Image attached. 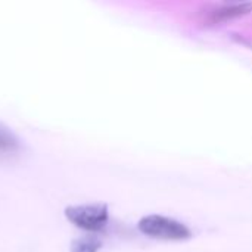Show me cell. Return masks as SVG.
<instances>
[{
  "mask_svg": "<svg viewBox=\"0 0 252 252\" xmlns=\"http://www.w3.org/2000/svg\"><path fill=\"white\" fill-rule=\"evenodd\" d=\"M139 230L151 238L165 239V241H183L192 236L188 226L183 223L164 217V216H146L139 221Z\"/></svg>",
  "mask_w": 252,
  "mask_h": 252,
  "instance_id": "1",
  "label": "cell"
},
{
  "mask_svg": "<svg viewBox=\"0 0 252 252\" xmlns=\"http://www.w3.org/2000/svg\"><path fill=\"white\" fill-rule=\"evenodd\" d=\"M65 217L78 229L99 232L106 226L109 220V211L105 204L72 205L65 208Z\"/></svg>",
  "mask_w": 252,
  "mask_h": 252,
  "instance_id": "2",
  "label": "cell"
},
{
  "mask_svg": "<svg viewBox=\"0 0 252 252\" xmlns=\"http://www.w3.org/2000/svg\"><path fill=\"white\" fill-rule=\"evenodd\" d=\"M21 151L19 137L3 123H0V155H13Z\"/></svg>",
  "mask_w": 252,
  "mask_h": 252,
  "instance_id": "3",
  "label": "cell"
},
{
  "mask_svg": "<svg viewBox=\"0 0 252 252\" xmlns=\"http://www.w3.org/2000/svg\"><path fill=\"white\" fill-rule=\"evenodd\" d=\"M252 10V3H233L229 6H223L213 12V21H226L241 15H247Z\"/></svg>",
  "mask_w": 252,
  "mask_h": 252,
  "instance_id": "4",
  "label": "cell"
},
{
  "mask_svg": "<svg viewBox=\"0 0 252 252\" xmlns=\"http://www.w3.org/2000/svg\"><path fill=\"white\" fill-rule=\"evenodd\" d=\"M102 247V242L96 236H83L74 239L71 244V252H97Z\"/></svg>",
  "mask_w": 252,
  "mask_h": 252,
  "instance_id": "5",
  "label": "cell"
}]
</instances>
